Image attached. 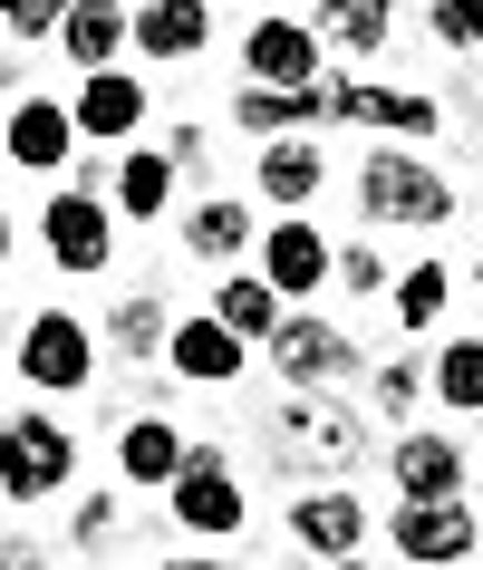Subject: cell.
Returning a JSON list of instances; mask_svg holds the SVG:
<instances>
[{"label": "cell", "instance_id": "2e32d148", "mask_svg": "<svg viewBox=\"0 0 483 570\" xmlns=\"http://www.w3.org/2000/svg\"><path fill=\"white\" fill-rule=\"evenodd\" d=\"M262 281H272V291H319V281H329V242L309 233V223H272V242H262Z\"/></svg>", "mask_w": 483, "mask_h": 570}, {"label": "cell", "instance_id": "1f68e13d", "mask_svg": "<svg viewBox=\"0 0 483 570\" xmlns=\"http://www.w3.org/2000/svg\"><path fill=\"white\" fill-rule=\"evenodd\" d=\"M107 532H117V503H107V493H97V503L78 512V541H88V551H97V541H107Z\"/></svg>", "mask_w": 483, "mask_h": 570}, {"label": "cell", "instance_id": "f1b7e54d", "mask_svg": "<svg viewBox=\"0 0 483 570\" xmlns=\"http://www.w3.org/2000/svg\"><path fill=\"white\" fill-rule=\"evenodd\" d=\"M435 39H454V49H483V0H435Z\"/></svg>", "mask_w": 483, "mask_h": 570}, {"label": "cell", "instance_id": "e0dca14e", "mask_svg": "<svg viewBox=\"0 0 483 570\" xmlns=\"http://www.w3.org/2000/svg\"><path fill=\"white\" fill-rule=\"evenodd\" d=\"M290 532H300V551H329V561H348L367 532L358 493H300V512H290Z\"/></svg>", "mask_w": 483, "mask_h": 570}, {"label": "cell", "instance_id": "4dcf8cb0", "mask_svg": "<svg viewBox=\"0 0 483 570\" xmlns=\"http://www.w3.org/2000/svg\"><path fill=\"white\" fill-rule=\"evenodd\" d=\"M338 281H348V291H377L387 271H377V252H338Z\"/></svg>", "mask_w": 483, "mask_h": 570}, {"label": "cell", "instance_id": "d6a6232c", "mask_svg": "<svg viewBox=\"0 0 483 570\" xmlns=\"http://www.w3.org/2000/svg\"><path fill=\"white\" fill-rule=\"evenodd\" d=\"M377 396H387L396 416H406V406H416V367H387V377H377Z\"/></svg>", "mask_w": 483, "mask_h": 570}, {"label": "cell", "instance_id": "cb8c5ba5", "mask_svg": "<svg viewBox=\"0 0 483 570\" xmlns=\"http://www.w3.org/2000/svg\"><path fill=\"white\" fill-rule=\"evenodd\" d=\"M117 204L136 213V223H155V213L175 204V155H126L117 165Z\"/></svg>", "mask_w": 483, "mask_h": 570}, {"label": "cell", "instance_id": "44dd1931", "mask_svg": "<svg viewBox=\"0 0 483 570\" xmlns=\"http://www.w3.org/2000/svg\"><path fill=\"white\" fill-rule=\"evenodd\" d=\"M387 0H319V49H348V59H377V39H387Z\"/></svg>", "mask_w": 483, "mask_h": 570}, {"label": "cell", "instance_id": "7a4b0ae2", "mask_svg": "<svg viewBox=\"0 0 483 570\" xmlns=\"http://www.w3.org/2000/svg\"><path fill=\"white\" fill-rule=\"evenodd\" d=\"M358 194L377 223H454V184L435 165H416V155H367Z\"/></svg>", "mask_w": 483, "mask_h": 570}, {"label": "cell", "instance_id": "3957f363", "mask_svg": "<svg viewBox=\"0 0 483 570\" xmlns=\"http://www.w3.org/2000/svg\"><path fill=\"white\" fill-rule=\"evenodd\" d=\"M88 367H97V338L78 330L68 309H39L30 330H20V377H30V387L68 396V387H88Z\"/></svg>", "mask_w": 483, "mask_h": 570}, {"label": "cell", "instance_id": "ba28073f", "mask_svg": "<svg viewBox=\"0 0 483 570\" xmlns=\"http://www.w3.org/2000/svg\"><path fill=\"white\" fill-rule=\"evenodd\" d=\"M241 59H252V88H319V39L300 20H262L241 39Z\"/></svg>", "mask_w": 483, "mask_h": 570}, {"label": "cell", "instance_id": "4fadbf2b", "mask_svg": "<svg viewBox=\"0 0 483 570\" xmlns=\"http://www.w3.org/2000/svg\"><path fill=\"white\" fill-rule=\"evenodd\" d=\"M280 435L300 464H358V416H338V406H280Z\"/></svg>", "mask_w": 483, "mask_h": 570}, {"label": "cell", "instance_id": "9a60e30c", "mask_svg": "<svg viewBox=\"0 0 483 570\" xmlns=\"http://www.w3.org/2000/svg\"><path fill=\"white\" fill-rule=\"evenodd\" d=\"M68 146H78L68 107H49V97H20V117H10V165L49 175V165H68Z\"/></svg>", "mask_w": 483, "mask_h": 570}, {"label": "cell", "instance_id": "484cf974", "mask_svg": "<svg viewBox=\"0 0 483 570\" xmlns=\"http://www.w3.org/2000/svg\"><path fill=\"white\" fill-rule=\"evenodd\" d=\"M435 396L445 406H483V338H454L445 358H435Z\"/></svg>", "mask_w": 483, "mask_h": 570}, {"label": "cell", "instance_id": "52a82bcc", "mask_svg": "<svg viewBox=\"0 0 483 570\" xmlns=\"http://www.w3.org/2000/svg\"><path fill=\"white\" fill-rule=\"evenodd\" d=\"M474 541H483V522L454 503V493H445V503H406V512H396V551H406L416 570L425 561H464Z\"/></svg>", "mask_w": 483, "mask_h": 570}, {"label": "cell", "instance_id": "836d02e7", "mask_svg": "<svg viewBox=\"0 0 483 570\" xmlns=\"http://www.w3.org/2000/svg\"><path fill=\"white\" fill-rule=\"evenodd\" d=\"M0 570H39V551L30 541H0Z\"/></svg>", "mask_w": 483, "mask_h": 570}, {"label": "cell", "instance_id": "6da1fadb", "mask_svg": "<svg viewBox=\"0 0 483 570\" xmlns=\"http://www.w3.org/2000/svg\"><path fill=\"white\" fill-rule=\"evenodd\" d=\"M68 474H78V445H68V425H49V416L0 425V493H10V503H39V493H59Z\"/></svg>", "mask_w": 483, "mask_h": 570}, {"label": "cell", "instance_id": "7c38bea8", "mask_svg": "<svg viewBox=\"0 0 483 570\" xmlns=\"http://www.w3.org/2000/svg\"><path fill=\"white\" fill-rule=\"evenodd\" d=\"M68 126H78V136H136V126H146V88L117 78V68H97L88 88H78V107H68Z\"/></svg>", "mask_w": 483, "mask_h": 570}, {"label": "cell", "instance_id": "30bf717a", "mask_svg": "<svg viewBox=\"0 0 483 570\" xmlns=\"http://www.w3.org/2000/svg\"><path fill=\"white\" fill-rule=\"evenodd\" d=\"M126 39H136L146 59H194V49L213 39V10L204 0H146V10L126 20Z\"/></svg>", "mask_w": 483, "mask_h": 570}, {"label": "cell", "instance_id": "f546056e", "mask_svg": "<svg viewBox=\"0 0 483 570\" xmlns=\"http://www.w3.org/2000/svg\"><path fill=\"white\" fill-rule=\"evenodd\" d=\"M59 20H68V0H0V30H20V39L59 30Z\"/></svg>", "mask_w": 483, "mask_h": 570}, {"label": "cell", "instance_id": "8992f818", "mask_svg": "<svg viewBox=\"0 0 483 570\" xmlns=\"http://www.w3.org/2000/svg\"><path fill=\"white\" fill-rule=\"evenodd\" d=\"M39 233H49V262L59 271H107V252H117V223L97 213V194H59L39 213Z\"/></svg>", "mask_w": 483, "mask_h": 570}, {"label": "cell", "instance_id": "277c9868", "mask_svg": "<svg viewBox=\"0 0 483 570\" xmlns=\"http://www.w3.org/2000/svg\"><path fill=\"white\" fill-rule=\"evenodd\" d=\"M165 493H175V522H184V532H213V541L241 532V483L223 474V445H194V454H184V474L165 483Z\"/></svg>", "mask_w": 483, "mask_h": 570}, {"label": "cell", "instance_id": "d4e9b609", "mask_svg": "<svg viewBox=\"0 0 483 570\" xmlns=\"http://www.w3.org/2000/svg\"><path fill=\"white\" fill-rule=\"evenodd\" d=\"M184 242H194V252H213V262H233L241 242H252V213H241V204H204L194 223H184Z\"/></svg>", "mask_w": 483, "mask_h": 570}, {"label": "cell", "instance_id": "d590c367", "mask_svg": "<svg viewBox=\"0 0 483 570\" xmlns=\"http://www.w3.org/2000/svg\"><path fill=\"white\" fill-rule=\"evenodd\" d=\"M165 570H213V561H165Z\"/></svg>", "mask_w": 483, "mask_h": 570}, {"label": "cell", "instance_id": "d6986e66", "mask_svg": "<svg viewBox=\"0 0 483 570\" xmlns=\"http://www.w3.org/2000/svg\"><path fill=\"white\" fill-rule=\"evenodd\" d=\"M329 117V78L319 88H241V126L252 136H290V126H319Z\"/></svg>", "mask_w": 483, "mask_h": 570}, {"label": "cell", "instance_id": "7402d4cb", "mask_svg": "<svg viewBox=\"0 0 483 570\" xmlns=\"http://www.w3.org/2000/svg\"><path fill=\"white\" fill-rule=\"evenodd\" d=\"M262 194H272V204H309V194H319V146H309V136L262 146Z\"/></svg>", "mask_w": 483, "mask_h": 570}, {"label": "cell", "instance_id": "83f0119b", "mask_svg": "<svg viewBox=\"0 0 483 570\" xmlns=\"http://www.w3.org/2000/svg\"><path fill=\"white\" fill-rule=\"evenodd\" d=\"M117 348H126V358H155V348H165V309H155V291H136V301L117 309Z\"/></svg>", "mask_w": 483, "mask_h": 570}, {"label": "cell", "instance_id": "4316f807", "mask_svg": "<svg viewBox=\"0 0 483 570\" xmlns=\"http://www.w3.org/2000/svg\"><path fill=\"white\" fill-rule=\"evenodd\" d=\"M445 291H454L445 271H435V262H416V271H406V281H396V320H406V330H425V320L445 309Z\"/></svg>", "mask_w": 483, "mask_h": 570}, {"label": "cell", "instance_id": "603a6c76", "mask_svg": "<svg viewBox=\"0 0 483 570\" xmlns=\"http://www.w3.org/2000/svg\"><path fill=\"white\" fill-rule=\"evenodd\" d=\"M213 320L233 338H272L280 330V291L272 281H223V291H213Z\"/></svg>", "mask_w": 483, "mask_h": 570}, {"label": "cell", "instance_id": "ffe728a7", "mask_svg": "<svg viewBox=\"0 0 483 570\" xmlns=\"http://www.w3.org/2000/svg\"><path fill=\"white\" fill-rule=\"evenodd\" d=\"M184 454H194V445H184L165 416H136V425H126V445H117V464H126V483H175Z\"/></svg>", "mask_w": 483, "mask_h": 570}, {"label": "cell", "instance_id": "9c48e42d", "mask_svg": "<svg viewBox=\"0 0 483 570\" xmlns=\"http://www.w3.org/2000/svg\"><path fill=\"white\" fill-rule=\"evenodd\" d=\"M329 117H348V126H396V136H435V97H406V88H358V78H329Z\"/></svg>", "mask_w": 483, "mask_h": 570}, {"label": "cell", "instance_id": "5bb4252c", "mask_svg": "<svg viewBox=\"0 0 483 570\" xmlns=\"http://www.w3.org/2000/svg\"><path fill=\"white\" fill-rule=\"evenodd\" d=\"M396 493H406V503H445V493H464V454H454L445 435H406V445H396Z\"/></svg>", "mask_w": 483, "mask_h": 570}, {"label": "cell", "instance_id": "8fae6325", "mask_svg": "<svg viewBox=\"0 0 483 570\" xmlns=\"http://www.w3.org/2000/svg\"><path fill=\"white\" fill-rule=\"evenodd\" d=\"M165 367L194 377V387H223V377H241V338L223 330V320H184V330L165 338Z\"/></svg>", "mask_w": 483, "mask_h": 570}, {"label": "cell", "instance_id": "5b68a950", "mask_svg": "<svg viewBox=\"0 0 483 570\" xmlns=\"http://www.w3.org/2000/svg\"><path fill=\"white\" fill-rule=\"evenodd\" d=\"M272 367L290 377V387H329V377L358 367V348H348V330H329V320H280L272 330Z\"/></svg>", "mask_w": 483, "mask_h": 570}, {"label": "cell", "instance_id": "ac0fdd59", "mask_svg": "<svg viewBox=\"0 0 483 570\" xmlns=\"http://www.w3.org/2000/svg\"><path fill=\"white\" fill-rule=\"evenodd\" d=\"M59 39H68V59H78V68L97 78V68H107V59L126 49V10H117V0H68Z\"/></svg>", "mask_w": 483, "mask_h": 570}, {"label": "cell", "instance_id": "e575fe53", "mask_svg": "<svg viewBox=\"0 0 483 570\" xmlns=\"http://www.w3.org/2000/svg\"><path fill=\"white\" fill-rule=\"evenodd\" d=\"M0 262H10V213H0Z\"/></svg>", "mask_w": 483, "mask_h": 570}, {"label": "cell", "instance_id": "8d00e7d4", "mask_svg": "<svg viewBox=\"0 0 483 570\" xmlns=\"http://www.w3.org/2000/svg\"><path fill=\"white\" fill-rule=\"evenodd\" d=\"M338 570H358V561H338ZM396 570H416V561H396Z\"/></svg>", "mask_w": 483, "mask_h": 570}]
</instances>
